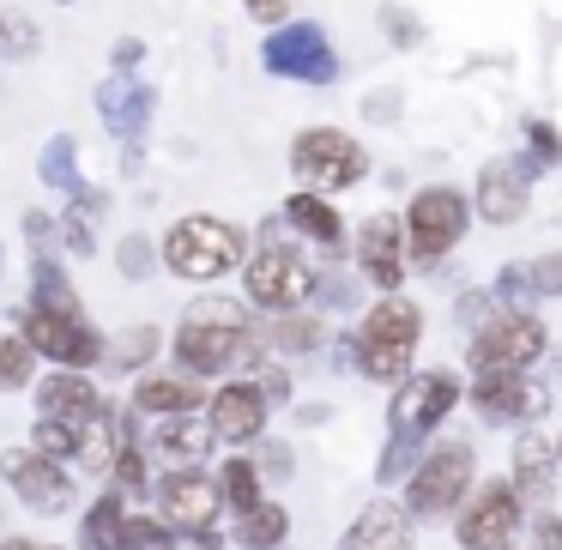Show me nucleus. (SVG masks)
Returning <instances> with one entry per match:
<instances>
[{"label": "nucleus", "instance_id": "obj_17", "mask_svg": "<svg viewBox=\"0 0 562 550\" xmlns=\"http://www.w3.org/2000/svg\"><path fill=\"white\" fill-rule=\"evenodd\" d=\"M400 243H405V224L393 218V212H381V218H369L363 231H357V260H363V272L381 291H400V279H405Z\"/></svg>", "mask_w": 562, "mask_h": 550}, {"label": "nucleus", "instance_id": "obj_45", "mask_svg": "<svg viewBox=\"0 0 562 550\" xmlns=\"http://www.w3.org/2000/svg\"><path fill=\"white\" fill-rule=\"evenodd\" d=\"M532 550H562V520H557V514H538V526H532Z\"/></svg>", "mask_w": 562, "mask_h": 550}, {"label": "nucleus", "instance_id": "obj_2", "mask_svg": "<svg viewBox=\"0 0 562 550\" xmlns=\"http://www.w3.org/2000/svg\"><path fill=\"white\" fill-rule=\"evenodd\" d=\"M417 333H424V315H417V303H405V296H387V303H375V308H369V321L357 327L351 363L363 369L369 381H400L405 363H412V351H417Z\"/></svg>", "mask_w": 562, "mask_h": 550}, {"label": "nucleus", "instance_id": "obj_24", "mask_svg": "<svg viewBox=\"0 0 562 550\" xmlns=\"http://www.w3.org/2000/svg\"><path fill=\"white\" fill-rule=\"evenodd\" d=\"M86 550H134V532H127V514H122V490H110L86 514Z\"/></svg>", "mask_w": 562, "mask_h": 550}, {"label": "nucleus", "instance_id": "obj_22", "mask_svg": "<svg viewBox=\"0 0 562 550\" xmlns=\"http://www.w3.org/2000/svg\"><path fill=\"white\" fill-rule=\"evenodd\" d=\"M339 550H412V526H405V514L393 502H369Z\"/></svg>", "mask_w": 562, "mask_h": 550}, {"label": "nucleus", "instance_id": "obj_14", "mask_svg": "<svg viewBox=\"0 0 562 550\" xmlns=\"http://www.w3.org/2000/svg\"><path fill=\"white\" fill-rule=\"evenodd\" d=\"M544 351V327H538L532 315H502V321H490L484 333H477V345H472V363L477 369H526L532 357Z\"/></svg>", "mask_w": 562, "mask_h": 550}, {"label": "nucleus", "instance_id": "obj_15", "mask_svg": "<svg viewBox=\"0 0 562 550\" xmlns=\"http://www.w3.org/2000/svg\"><path fill=\"white\" fill-rule=\"evenodd\" d=\"M267 412H272V400H267V388H260V381H231V388L212 393V436L255 441L260 424H267Z\"/></svg>", "mask_w": 562, "mask_h": 550}, {"label": "nucleus", "instance_id": "obj_23", "mask_svg": "<svg viewBox=\"0 0 562 550\" xmlns=\"http://www.w3.org/2000/svg\"><path fill=\"white\" fill-rule=\"evenodd\" d=\"M284 218H291L303 236H315L321 248H339V243H345L339 212H333L327 200H315V194H291V200H284Z\"/></svg>", "mask_w": 562, "mask_h": 550}, {"label": "nucleus", "instance_id": "obj_35", "mask_svg": "<svg viewBox=\"0 0 562 550\" xmlns=\"http://www.w3.org/2000/svg\"><path fill=\"white\" fill-rule=\"evenodd\" d=\"M61 243L74 248V255H98V243H91V206H67L61 212Z\"/></svg>", "mask_w": 562, "mask_h": 550}, {"label": "nucleus", "instance_id": "obj_48", "mask_svg": "<svg viewBox=\"0 0 562 550\" xmlns=\"http://www.w3.org/2000/svg\"><path fill=\"white\" fill-rule=\"evenodd\" d=\"M243 7L260 19V25H279V19L291 13V0H243Z\"/></svg>", "mask_w": 562, "mask_h": 550}, {"label": "nucleus", "instance_id": "obj_16", "mask_svg": "<svg viewBox=\"0 0 562 550\" xmlns=\"http://www.w3.org/2000/svg\"><path fill=\"white\" fill-rule=\"evenodd\" d=\"M472 405L490 424H514V417H532L544 405V393L532 381H520V369H484V381L472 388Z\"/></svg>", "mask_w": 562, "mask_h": 550}, {"label": "nucleus", "instance_id": "obj_12", "mask_svg": "<svg viewBox=\"0 0 562 550\" xmlns=\"http://www.w3.org/2000/svg\"><path fill=\"white\" fill-rule=\"evenodd\" d=\"M25 339L37 345L43 357H55L61 369H86L103 357V339L86 327L79 315H61V308H31L25 315Z\"/></svg>", "mask_w": 562, "mask_h": 550}, {"label": "nucleus", "instance_id": "obj_19", "mask_svg": "<svg viewBox=\"0 0 562 550\" xmlns=\"http://www.w3.org/2000/svg\"><path fill=\"white\" fill-rule=\"evenodd\" d=\"M151 110H158V91L151 86H127V79L98 86V115H103V127H110L115 139H139L146 122H151Z\"/></svg>", "mask_w": 562, "mask_h": 550}, {"label": "nucleus", "instance_id": "obj_31", "mask_svg": "<svg viewBox=\"0 0 562 550\" xmlns=\"http://www.w3.org/2000/svg\"><path fill=\"white\" fill-rule=\"evenodd\" d=\"M37 43H43V31L31 25L25 13H7V7H0V55H7V61H25V55H37Z\"/></svg>", "mask_w": 562, "mask_h": 550}, {"label": "nucleus", "instance_id": "obj_43", "mask_svg": "<svg viewBox=\"0 0 562 550\" xmlns=\"http://www.w3.org/2000/svg\"><path fill=\"white\" fill-rule=\"evenodd\" d=\"M139 61H146V43H139V37H122V43L110 49V67H115V74H134Z\"/></svg>", "mask_w": 562, "mask_h": 550}, {"label": "nucleus", "instance_id": "obj_3", "mask_svg": "<svg viewBox=\"0 0 562 550\" xmlns=\"http://www.w3.org/2000/svg\"><path fill=\"white\" fill-rule=\"evenodd\" d=\"M164 260H170V272H182V279H224V272L243 267V231L200 212V218H182L164 236Z\"/></svg>", "mask_w": 562, "mask_h": 550}, {"label": "nucleus", "instance_id": "obj_25", "mask_svg": "<svg viewBox=\"0 0 562 550\" xmlns=\"http://www.w3.org/2000/svg\"><path fill=\"white\" fill-rule=\"evenodd\" d=\"M134 400H139V412L176 417V412H194V405H200V388H188V381H176V375H146Z\"/></svg>", "mask_w": 562, "mask_h": 550}, {"label": "nucleus", "instance_id": "obj_1", "mask_svg": "<svg viewBox=\"0 0 562 550\" xmlns=\"http://www.w3.org/2000/svg\"><path fill=\"white\" fill-rule=\"evenodd\" d=\"M248 345H255V333H248V308L231 303V296L194 303L188 321H182V333H176V357H182V369H194V375H218V369H231L236 357H248Z\"/></svg>", "mask_w": 562, "mask_h": 550}, {"label": "nucleus", "instance_id": "obj_37", "mask_svg": "<svg viewBox=\"0 0 562 550\" xmlns=\"http://www.w3.org/2000/svg\"><path fill=\"white\" fill-rule=\"evenodd\" d=\"M31 441H37L43 453H55V460H61V453H79V429L74 424H55V417H43Z\"/></svg>", "mask_w": 562, "mask_h": 550}, {"label": "nucleus", "instance_id": "obj_42", "mask_svg": "<svg viewBox=\"0 0 562 550\" xmlns=\"http://www.w3.org/2000/svg\"><path fill=\"white\" fill-rule=\"evenodd\" d=\"M412 453H417V436H393V448H387V460H381V478H400L405 465H412Z\"/></svg>", "mask_w": 562, "mask_h": 550}, {"label": "nucleus", "instance_id": "obj_11", "mask_svg": "<svg viewBox=\"0 0 562 550\" xmlns=\"http://www.w3.org/2000/svg\"><path fill=\"white\" fill-rule=\"evenodd\" d=\"M453 400H460V381H453L448 369H424V375H405L400 400H393V436H417V441H424L429 429H436L441 417L453 412Z\"/></svg>", "mask_w": 562, "mask_h": 550}, {"label": "nucleus", "instance_id": "obj_50", "mask_svg": "<svg viewBox=\"0 0 562 550\" xmlns=\"http://www.w3.org/2000/svg\"><path fill=\"white\" fill-rule=\"evenodd\" d=\"M393 103H400V98H393V91H381V98L369 103V122H393Z\"/></svg>", "mask_w": 562, "mask_h": 550}, {"label": "nucleus", "instance_id": "obj_44", "mask_svg": "<svg viewBox=\"0 0 562 550\" xmlns=\"http://www.w3.org/2000/svg\"><path fill=\"white\" fill-rule=\"evenodd\" d=\"M526 134H532V146H538V158H544V164H562V134H557V127L532 122Z\"/></svg>", "mask_w": 562, "mask_h": 550}, {"label": "nucleus", "instance_id": "obj_32", "mask_svg": "<svg viewBox=\"0 0 562 550\" xmlns=\"http://www.w3.org/2000/svg\"><path fill=\"white\" fill-rule=\"evenodd\" d=\"M272 345H279V351L308 357L321 345V321L315 315H279V321H272Z\"/></svg>", "mask_w": 562, "mask_h": 550}, {"label": "nucleus", "instance_id": "obj_47", "mask_svg": "<svg viewBox=\"0 0 562 550\" xmlns=\"http://www.w3.org/2000/svg\"><path fill=\"white\" fill-rule=\"evenodd\" d=\"M315 296L327 308H345V303H351V284H345V279H315Z\"/></svg>", "mask_w": 562, "mask_h": 550}, {"label": "nucleus", "instance_id": "obj_36", "mask_svg": "<svg viewBox=\"0 0 562 550\" xmlns=\"http://www.w3.org/2000/svg\"><path fill=\"white\" fill-rule=\"evenodd\" d=\"M115 267L127 272V279H151V267H158V255H151L146 236H127L122 248H115Z\"/></svg>", "mask_w": 562, "mask_h": 550}, {"label": "nucleus", "instance_id": "obj_34", "mask_svg": "<svg viewBox=\"0 0 562 550\" xmlns=\"http://www.w3.org/2000/svg\"><path fill=\"white\" fill-rule=\"evenodd\" d=\"M151 351H158V327H127L122 339H115L110 363L115 369H139V363H151Z\"/></svg>", "mask_w": 562, "mask_h": 550}, {"label": "nucleus", "instance_id": "obj_9", "mask_svg": "<svg viewBox=\"0 0 562 550\" xmlns=\"http://www.w3.org/2000/svg\"><path fill=\"white\" fill-rule=\"evenodd\" d=\"M308 291H315V272L296 248H260V260H248V296L272 315H291Z\"/></svg>", "mask_w": 562, "mask_h": 550}, {"label": "nucleus", "instance_id": "obj_49", "mask_svg": "<svg viewBox=\"0 0 562 550\" xmlns=\"http://www.w3.org/2000/svg\"><path fill=\"white\" fill-rule=\"evenodd\" d=\"M255 381L267 388V400H272V405H284V400H291V381H284V369H260Z\"/></svg>", "mask_w": 562, "mask_h": 550}, {"label": "nucleus", "instance_id": "obj_46", "mask_svg": "<svg viewBox=\"0 0 562 550\" xmlns=\"http://www.w3.org/2000/svg\"><path fill=\"white\" fill-rule=\"evenodd\" d=\"M260 465H267L272 478H291V448H284V441H260Z\"/></svg>", "mask_w": 562, "mask_h": 550}, {"label": "nucleus", "instance_id": "obj_39", "mask_svg": "<svg viewBox=\"0 0 562 550\" xmlns=\"http://www.w3.org/2000/svg\"><path fill=\"white\" fill-rule=\"evenodd\" d=\"M381 31H387L400 49H412V43H424V25H417L412 13H400V7H381Z\"/></svg>", "mask_w": 562, "mask_h": 550}, {"label": "nucleus", "instance_id": "obj_40", "mask_svg": "<svg viewBox=\"0 0 562 550\" xmlns=\"http://www.w3.org/2000/svg\"><path fill=\"white\" fill-rule=\"evenodd\" d=\"M115 484H122V490H146V453H139V441L115 460Z\"/></svg>", "mask_w": 562, "mask_h": 550}, {"label": "nucleus", "instance_id": "obj_27", "mask_svg": "<svg viewBox=\"0 0 562 550\" xmlns=\"http://www.w3.org/2000/svg\"><path fill=\"white\" fill-rule=\"evenodd\" d=\"M284 526H291V520H284L279 502H260V508L243 514V532H236V538H243L248 550H272V545H284Z\"/></svg>", "mask_w": 562, "mask_h": 550}, {"label": "nucleus", "instance_id": "obj_8", "mask_svg": "<svg viewBox=\"0 0 562 550\" xmlns=\"http://www.w3.org/2000/svg\"><path fill=\"white\" fill-rule=\"evenodd\" d=\"M260 61H267V74L279 79H308V86H327L333 74H339V61H333V43L321 37V25H284L267 37V49H260Z\"/></svg>", "mask_w": 562, "mask_h": 550}, {"label": "nucleus", "instance_id": "obj_18", "mask_svg": "<svg viewBox=\"0 0 562 550\" xmlns=\"http://www.w3.org/2000/svg\"><path fill=\"white\" fill-rule=\"evenodd\" d=\"M37 405H43V417H55V424H74V429H86V424H98V417H103L98 388H91L86 375H74V369H61V375L43 381V388H37Z\"/></svg>", "mask_w": 562, "mask_h": 550}, {"label": "nucleus", "instance_id": "obj_30", "mask_svg": "<svg viewBox=\"0 0 562 550\" xmlns=\"http://www.w3.org/2000/svg\"><path fill=\"white\" fill-rule=\"evenodd\" d=\"M31 369H37V345L25 339V333H13V339H0V388L19 393L31 381Z\"/></svg>", "mask_w": 562, "mask_h": 550}, {"label": "nucleus", "instance_id": "obj_21", "mask_svg": "<svg viewBox=\"0 0 562 550\" xmlns=\"http://www.w3.org/2000/svg\"><path fill=\"white\" fill-rule=\"evenodd\" d=\"M557 460H562V448H550L538 429H526V436L514 441V490L544 502L550 490H557Z\"/></svg>", "mask_w": 562, "mask_h": 550}, {"label": "nucleus", "instance_id": "obj_10", "mask_svg": "<svg viewBox=\"0 0 562 550\" xmlns=\"http://www.w3.org/2000/svg\"><path fill=\"white\" fill-rule=\"evenodd\" d=\"M218 502H224V484H212V478H200V472H170L158 484V514H164V526H176V532H188L200 545L206 532H218Z\"/></svg>", "mask_w": 562, "mask_h": 550}, {"label": "nucleus", "instance_id": "obj_38", "mask_svg": "<svg viewBox=\"0 0 562 550\" xmlns=\"http://www.w3.org/2000/svg\"><path fill=\"white\" fill-rule=\"evenodd\" d=\"M496 296H502V303H532V296H538V279H532V267H502V279H496Z\"/></svg>", "mask_w": 562, "mask_h": 550}, {"label": "nucleus", "instance_id": "obj_20", "mask_svg": "<svg viewBox=\"0 0 562 550\" xmlns=\"http://www.w3.org/2000/svg\"><path fill=\"white\" fill-rule=\"evenodd\" d=\"M477 218L484 224L526 218V176H520V164H484V176H477Z\"/></svg>", "mask_w": 562, "mask_h": 550}, {"label": "nucleus", "instance_id": "obj_51", "mask_svg": "<svg viewBox=\"0 0 562 550\" xmlns=\"http://www.w3.org/2000/svg\"><path fill=\"white\" fill-rule=\"evenodd\" d=\"M0 550H37V545H19V538H13V545H0Z\"/></svg>", "mask_w": 562, "mask_h": 550}, {"label": "nucleus", "instance_id": "obj_29", "mask_svg": "<svg viewBox=\"0 0 562 550\" xmlns=\"http://www.w3.org/2000/svg\"><path fill=\"white\" fill-rule=\"evenodd\" d=\"M74 151H79L74 139L55 134L49 146H43V158H37V176H43L49 188H79V158H74Z\"/></svg>", "mask_w": 562, "mask_h": 550}, {"label": "nucleus", "instance_id": "obj_7", "mask_svg": "<svg viewBox=\"0 0 562 550\" xmlns=\"http://www.w3.org/2000/svg\"><path fill=\"white\" fill-rule=\"evenodd\" d=\"M0 472H7V484L19 490V502L37 514H61L74 508V478L61 472V460L43 448H13V453H0Z\"/></svg>", "mask_w": 562, "mask_h": 550}, {"label": "nucleus", "instance_id": "obj_5", "mask_svg": "<svg viewBox=\"0 0 562 550\" xmlns=\"http://www.w3.org/2000/svg\"><path fill=\"white\" fill-rule=\"evenodd\" d=\"M465 224H472V200L460 188H424L405 212V243L417 260H441L465 236Z\"/></svg>", "mask_w": 562, "mask_h": 550}, {"label": "nucleus", "instance_id": "obj_41", "mask_svg": "<svg viewBox=\"0 0 562 550\" xmlns=\"http://www.w3.org/2000/svg\"><path fill=\"white\" fill-rule=\"evenodd\" d=\"M532 279H538V296H562V248L544 260H532Z\"/></svg>", "mask_w": 562, "mask_h": 550}, {"label": "nucleus", "instance_id": "obj_33", "mask_svg": "<svg viewBox=\"0 0 562 550\" xmlns=\"http://www.w3.org/2000/svg\"><path fill=\"white\" fill-rule=\"evenodd\" d=\"M218 484H224V502H236V508H260V478H255V460H231V465H224V478H218Z\"/></svg>", "mask_w": 562, "mask_h": 550}, {"label": "nucleus", "instance_id": "obj_13", "mask_svg": "<svg viewBox=\"0 0 562 550\" xmlns=\"http://www.w3.org/2000/svg\"><path fill=\"white\" fill-rule=\"evenodd\" d=\"M520 526V490L514 484H484L472 508L460 514V545L465 550H508V532Z\"/></svg>", "mask_w": 562, "mask_h": 550}, {"label": "nucleus", "instance_id": "obj_6", "mask_svg": "<svg viewBox=\"0 0 562 550\" xmlns=\"http://www.w3.org/2000/svg\"><path fill=\"white\" fill-rule=\"evenodd\" d=\"M472 490V448L465 441H448V448H436L424 465L412 472V484H405V508L412 514H453V502Z\"/></svg>", "mask_w": 562, "mask_h": 550}, {"label": "nucleus", "instance_id": "obj_26", "mask_svg": "<svg viewBox=\"0 0 562 550\" xmlns=\"http://www.w3.org/2000/svg\"><path fill=\"white\" fill-rule=\"evenodd\" d=\"M151 441H158L164 453H176V460H194V453H206L212 429L194 424L188 412H176V417H164V424H158V436H151Z\"/></svg>", "mask_w": 562, "mask_h": 550}, {"label": "nucleus", "instance_id": "obj_4", "mask_svg": "<svg viewBox=\"0 0 562 550\" xmlns=\"http://www.w3.org/2000/svg\"><path fill=\"white\" fill-rule=\"evenodd\" d=\"M291 170L308 182V194H333V188H351L357 176L369 170V158L351 134H339V127H308L291 146Z\"/></svg>", "mask_w": 562, "mask_h": 550}, {"label": "nucleus", "instance_id": "obj_28", "mask_svg": "<svg viewBox=\"0 0 562 550\" xmlns=\"http://www.w3.org/2000/svg\"><path fill=\"white\" fill-rule=\"evenodd\" d=\"M37 308H61V315H79V296H74V284H67V272L55 267L49 255H37Z\"/></svg>", "mask_w": 562, "mask_h": 550}]
</instances>
